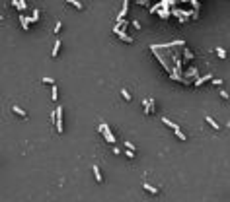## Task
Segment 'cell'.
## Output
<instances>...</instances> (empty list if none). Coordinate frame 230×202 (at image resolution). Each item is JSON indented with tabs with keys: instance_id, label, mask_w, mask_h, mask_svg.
Masks as SVG:
<instances>
[{
	"instance_id": "f1b7e54d",
	"label": "cell",
	"mask_w": 230,
	"mask_h": 202,
	"mask_svg": "<svg viewBox=\"0 0 230 202\" xmlns=\"http://www.w3.org/2000/svg\"><path fill=\"white\" fill-rule=\"evenodd\" d=\"M137 4H140V6H148V0H137Z\"/></svg>"
},
{
	"instance_id": "30bf717a",
	"label": "cell",
	"mask_w": 230,
	"mask_h": 202,
	"mask_svg": "<svg viewBox=\"0 0 230 202\" xmlns=\"http://www.w3.org/2000/svg\"><path fill=\"white\" fill-rule=\"evenodd\" d=\"M12 111L16 113V115H20L22 119H26V117H27V113L24 111V109H22V107H18V105H14V107H12Z\"/></svg>"
},
{
	"instance_id": "ffe728a7",
	"label": "cell",
	"mask_w": 230,
	"mask_h": 202,
	"mask_svg": "<svg viewBox=\"0 0 230 202\" xmlns=\"http://www.w3.org/2000/svg\"><path fill=\"white\" fill-rule=\"evenodd\" d=\"M121 95H123V99H125V101H131V93H129V91H127L125 88L121 90Z\"/></svg>"
},
{
	"instance_id": "83f0119b",
	"label": "cell",
	"mask_w": 230,
	"mask_h": 202,
	"mask_svg": "<svg viewBox=\"0 0 230 202\" xmlns=\"http://www.w3.org/2000/svg\"><path fill=\"white\" fill-rule=\"evenodd\" d=\"M43 82H45V84H55V80H53V78H47V76L43 78Z\"/></svg>"
},
{
	"instance_id": "8992f818",
	"label": "cell",
	"mask_w": 230,
	"mask_h": 202,
	"mask_svg": "<svg viewBox=\"0 0 230 202\" xmlns=\"http://www.w3.org/2000/svg\"><path fill=\"white\" fill-rule=\"evenodd\" d=\"M20 23H22V29H24V31H29V23H31V18L24 16V12H22V14H20Z\"/></svg>"
},
{
	"instance_id": "9a60e30c",
	"label": "cell",
	"mask_w": 230,
	"mask_h": 202,
	"mask_svg": "<svg viewBox=\"0 0 230 202\" xmlns=\"http://www.w3.org/2000/svg\"><path fill=\"white\" fill-rule=\"evenodd\" d=\"M205 121H207V123H209L211 126L215 128V130H218V128H220V126H218V123H217V121H215V119H213V117H205Z\"/></svg>"
},
{
	"instance_id": "4316f807",
	"label": "cell",
	"mask_w": 230,
	"mask_h": 202,
	"mask_svg": "<svg viewBox=\"0 0 230 202\" xmlns=\"http://www.w3.org/2000/svg\"><path fill=\"white\" fill-rule=\"evenodd\" d=\"M125 148H129V150H135V144H131L129 140H127V142H125Z\"/></svg>"
},
{
	"instance_id": "f546056e",
	"label": "cell",
	"mask_w": 230,
	"mask_h": 202,
	"mask_svg": "<svg viewBox=\"0 0 230 202\" xmlns=\"http://www.w3.org/2000/svg\"><path fill=\"white\" fill-rule=\"evenodd\" d=\"M211 80H213V78H211ZM213 84H215V85H220V84H222V80L217 78V80H213Z\"/></svg>"
},
{
	"instance_id": "7402d4cb",
	"label": "cell",
	"mask_w": 230,
	"mask_h": 202,
	"mask_svg": "<svg viewBox=\"0 0 230 202\" xmlns=\"http://www.w3.org/2000/svg\"><path fill=\"white\" fill-rule=\"evenodd\" d=\"M187 2H191L193 10H197V12H199V8H201V6H199V2H197V0H187Z\"/></svg>"
},
{
	"instance_id": "ac0fdd59",
	"label": "cell",
	"mask_w": 230,
	"mask_h": 202,
	"mask_svg": "<svg viewBox=\"0 0 230 202\" xmlns=\"http://www.w3.org/2000/svg\"><path fill=\"white\" fill-rule=\"evenodd\" d=\"M162 123H164L166 124V126H170V128H172V130H174V128H176V126H178V124H176V123H172V121H170V119H162Z\"/></svg>"
},
{
	"instance_id": "44dd1931",
	"label": "cell",
	"mask_w": 230,
	"mask_h": 202,
	"mask_svg": "<svg viewBox=\"0 0 230 202\" xmlns=\"http://www.w3.org/2000/svg\"><path fill=\"white\" fill-rule=\"evenodd\" d=\"M53 101H59V93H57V85L53 84Z\"/></svg>"
},
{
	"instance_id": "d6986e66",
	"label": "cell",
	"mask_w": 230,
	"mask_h": 202,
	"mask_svg": "<svg viewBox=\"0 0 230 202\" xmlns=\"http://www.w3.org/2000/svg\"><path fill=\"white\" fill-rule=\"evenodd\" d=\"M217 57L218 59H226V51H224L222 47H217Z\"/></svg>"
},
{
	"instance_id": "6da1fadb",
	"label": "cell",
	"mask_w": 230,
	"mask_h": 202,
	"mask_svg": "<svg viewBox=\"0 0 230 202\" xmlns=\"http://www.w3.org/2000/svg\"><path fill=\"white\" fill-rule=\"evenodd\" d=\"M98 130L101 132V134H104V138H105V140H107L109 144H115V134H113V132L109 130V126H107L105 123H101V124H99V128H98Z\"/></svg>"
},
{
	"instance_id": "603a6c76",
	"label": "cell",
	"mask_w": 230,
	"mask_h": 202,
	"mask_svg": "<svg viewBox=\"0 0 230 202\" xmlns=\"http://www.w3.org/2000/svg\"><path fill=\"white\" fill-rule=\"evenodd\" d=\"M131 23H133V27H135V29H140V27H142V26H140V21H138V20H133Z\"/></svg>"
},
{
	"instance_id": "8fae6325",
	"label": "cell",
	"mask_w": 230,
	"mask_h": 202,
	"mask_svg": "<svg viewBox=\"0 0 230 202\" xmlns=\"http://www.w3.org/2000/svg\"><path fill=\"white\" fill-rule=\"evenodd\" d=\"M92 169H94V175H96V181L101 183V181H104V177H101V171H99V167H98V165H94Z\"/></svg>"
},
{
	"instance_id": "ba28073f",
	"label": "cell",
	"mask_w": 230,
	"mask_h": 202,
	"mask_svg": "<svg viewBox=\"0 0 230 202\" xmlns=\"http://www.w3.org/2000/svg\"><path fill=\"white\" fill-rule=\"evenodd\" d=\"M60 45H63V43H60V39H57V41H55V45H53V52H51V57H53V59H55V57H59Z\"/></svg>"
},
{
	"instance_id": "484cf974",
	"label": "cell",
	"mask_w": 230,
	"mask_h": 202,
	"mask_svg": "<svg viewBox=\"0 0 230 202\" xmlns=\"http://www.w3.org/2000/svg\"><path fill=\"white\" fill-rule=\"evenodd\" d=\"M60 29H63V23H60V21H57V26H55V29H53V31H55V33H59Z\"/></svg>"
},
{
	"instance_id": "2e32d148",
	"label": "cell",
	"mask_w": 230,
	"mask_h": 202,
	"mask_svg": "<svg viewBox=\"0 0 230 202\" xmlns=\"http://www.w3.org/2000/svg\"><path fill=\"white\" fill-rule=\"evenodd\" d=\"M66 4H72L74 8H76V10H84V6H82V4H80L78 0H65Z\"/></svg>"
},
{
	"instance_id": "4dcf8cb0",
	"label": "cell",
	"mask_w": 230,
	"mask_h": 202,
	"mask_svg": "<svg viewBox=\"0 0 230 202\" xmlns=\"http://www.w3.org/2000/svg\"><path fill=\"white\" fill-rule=\"evenodd\" d=\"M16 4H18V0H12V6L16 8Z\"/></svg>"
},
{
	"instance_id": "4fadbf2b",
	"label": "cell",
	"mask_w": 230,
	"mask_h": 202,
	"mask_svg": "<svg viewBox=\"0 0 230 202\" xmlns=\"http://www.w3.org/2000/svg\"><path fill=\"white\" fill-rule=\"evenodd\" d=\"M174 134H176V136H178L179 140H181V142H185V140H187V136H185L183 132L179 130V126H176V128H174Z\"/></svg>"
},
{
	"instance_id": "5b68a950",
	"label": "cell",
	"mask_w": 230,
	"mask_h": 202,
	"mask_svg": "<svg viewBox=\"0 0 230 202\" xmlns=\"http://www.w3.org/2000/svg\"><path fill=\"white\" fill-rule=\"evenodd\" d=\"M197 76H199V70H197V68H195V66H189V68H185V70H183V78H197Z\"/></svg>"
},
{
	"instance_id": "277c9868",
	"label": "cell",
	"mask_w": 230,
	"mask_h": 202,
	"mask_svg": "<svg viewBox=\"0 0 230 202\" xmlns=\"http://www.w3.org/2000/svg\"><path fill=\"white\" fill-rule=\"evenodd\" d=\"M150 51H152V54H154V59H156L158 62L162 64V68H164L166 72H170V70H172V66H170V64H168V62H166V60H164V57L160 54V51H156V49H150Z\"/></svg>"
},
{
	"instance_id": "e0dca14e",
	"label": "cell",
	"mask_w": 230,
	"mask_h": 202,
	"mask_svg": "<svg viewBox=\"0 0 230 202\" xmlns=\"http://www.w3.org/2000/svg\"><path fill=\"white\" fill-rule=\"evenodd\" d=\"M183 47H185V45H183ZM183 59H185V60H191V59H193V52H191L187 47L183 49Z\"/></svg>"
},
{
	"instance_id": "3957f363",
	"label": "cell",
	"mask_w": 230,
	"mask_h": 202,
	"mask_svg": "<svg viewBox=\"0 0 230 202\" xmlns=\"http://www.w3.org/2000/svg\"><path fill=\"white\" fill-rule=\"evenodd\" d=\"M113 33H115V35H117L123 43H133V41H135L131 35H127V33H125V29H119L117 26H113Z\"/></svg>"
},
{
	"instance_id": "cb8c5ba5",
	"label": "cell",
	"mask_w": 230,
	"mask_h": 202,
	"mask_svg": "<svg viewBox=\"0 0 230 202\" xmlns=\"http://www.w3.org/2000/svg\"><path fill=\"white\" fill-rule=\"evenodd\" d=\"M125 156L129 157V159H133V157H135V150H127V152H125Z\"/></svg>"
},
{
	"instance_id": "7c38bea8",
	"label": "cell",
	"mask_w": 230,
	"mask_h": 202,
	"mask_svg": "<svg viewBox=\"0 0 230 202\" xmlns=\"http://www.w3.org/2000/svg\"><path fill=\"white\" fill-rule=\"evenodd\" d=\"M16 10L18 12H24V10H27V4H26V0H18V4H16Z\"/></svg>"
},
{
	"instance_id": "7a4b0ae2",
	"label": "cell",
	"mask_w": 230,
	"mask_h": 202,
	"mask_svg": "<svg viewBox=\"0 0 230 202\" xmlns=\"http://www.w3.org/2000/svg\"><path fill=\"white\" fill-rule=\"evenodd\" d=\"M55 128H57V132L59 134H63V107H57L55 109Z\"/></svg>"
},
{
	"instance_id": "9c48e42d",
	"label": "cell",
	"mask_w": 230,
	"mask_h": 202,
	"mask_svg": "<svg viewBox=\"0 0 230 202\" xmlns=\"http://www.w3.org/2000/svg\"><path fill=\"white\" fill-rule=\"evenodd\" d=\"M142 189H145L146 192H150V194H158V192H160V190H158L156 187H152L150 183H145V185H142Z\"/></svg>"
},
{
	"instance_id": "52a82bcc",
	"label": "cell",
	"mask_w": 230,
	"mask_h": 202,
	"mask_svg": "<svg viewBox=\"0 0 230 202\" xmlns=\"http://www.w3.org/2000/svg\"><path fill=\"white\" fill-rule=\"evenodd\" d=\"M211 78H213V76H211V72L207 74V76H197V78H195V82H193V85H195V88H199V85H203L205 82H209Z\"/></svg>"
},
{
	"instance_id": "5bb4252c",
	"label": "cell",
	"mask_w": 230,
	"mask_h": 202,
	"mask_svg": "<svg viewBox=\"0 0 230 202\" xmlns=\"http://www.w3.org/2000/svg\"><path fill=\"white\" fill-rule=\"evenodd\" d=\"M39 16H41V12H39V8H33V16H31V23H37V21H39Z\"/></svg>"
},
{
	"instance_id": "d4e9b609",
	"label": "cell",
	"mask_w": 230,
	"mask_h": 202,
	"mask_svg": "<svg viewBox=\"0 0 230 202\" xmlns=\"http://www.w3.org/2000/svg\"><path fill=\"white\" fill-rule=\"evenodd\" d=\"M220 97L224 99V101H228V91H224V90H220Z\"/></svg>"
}]
</instances>
